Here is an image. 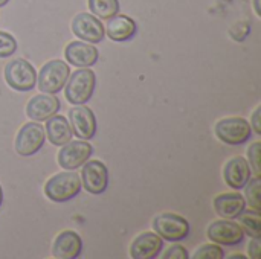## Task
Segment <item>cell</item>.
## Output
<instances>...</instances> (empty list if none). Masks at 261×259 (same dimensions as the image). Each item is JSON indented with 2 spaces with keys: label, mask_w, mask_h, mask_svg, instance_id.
Here are the masks:
<instances>
[{
  "label": "cell",
  "mask_w": 261,
  "mask_h": 259,
  "mask_svg": "<svg viewBox=\"0 0 261 259\" xmlns=\"http://www.w3.org/2000/svg\"><path fill=\"white\" fill-rule=\"evenodd\" d=\"M69 124L72 128V134H75L81 140H89L96 133V119L93 111L80 104L69 110Z\"/></svg>",
  "instance_id": "9c48e42d"
},
{
  "label": "cell",
  "mask_w": 261,
  "mask_h": 259,
  "mask_svg": "<svg viewBox=\"0 0 261 259\" xmlns=\"http://www.w3.org/2000/svg\"><path fill=\"white\" fill-rule=\"evenodd\" d=\"M72 32L78 38H81L90 44L101 43L106 35V29H104L101 20H98L95 15L87 14V12H81L73 18Z\"/></svg>",
  "instance_id": "30bf717a"
},
{
  "label": "cell",
  "mask_w": 261,
  "mask_h": 259,
  "mask_svg": "<svg viewBox=\"0 0 261 259\" xmlns=\"http://www.w3.org/2000/svg\"><path fill=\"white\" fill-rule=\"evenodd\" d=\"M89 9L92 14L102 20H109L119 12L118 0H89Z\"/></svg>",
  "instance_id": "44dd1931"
},
{
  "label": "cell",
  "mask_w": 261,
  "mask_h": 259,
  "mask_svg": "<svg viewBox=\"0 0 261 259\" xmlns=\"http://www.w3.org/2000/svg\"><path fill=\"white\" fill-rule=\"evenodd\" d=\"M153 227L162 240H167L171 243H179L190 235L188 221L184 217L171 214V212L158 215L153 220Z\"/></svg>",
  "instance_id": "5b68a950"
},
{
  "label": "cell",
  "mask_w": 261,
  "mask_h": 259,
  "mask_svg": "<svg viewBox=\"0 0 261 259\" xmlns=\"http://www.w3.org/2000/svg\"><path fill=\"white\" fill-rule=\"evenodd\" d=\"M194 259H222L225 258V252L216 246V244H205L202 246L194 255H193Z\"/></svg>",
  "instance_id": "cb8c5ba5"
},
{
  "label": "cell",
  "mask_w": 261,
  "mask_h": 259,
  "mask_svg": "<svg viewBox=\"0 0 261 259\" xmlns=\"http://www.w3.org/2000/svg\"><path fill=\"white\" fill-rule=\"evenodd\" d=\"M81 182L87 192L90 194H102L109 185V172L107 166L99 160H87L83 165Z\"/></svg>",
  "instance_id": "8fae6325"
},
{
  "label": "cell",
  "mask_w": 261,
  "mask_h": 259,
  "mask_svg": "<svg viewBox=\"0 0 261 259\" xmlns=\"http://www.w3.org/2000/svg\"><path fill=\"white\" fill-rule=\"evenodd\" d=\"M69 75H70V69L63 60L47 61L38 73L37 84H38L40 92L49 93V95L58 93L64 87Z\"/></svg>",
  "instance_id": "3957f363"
},
{
  "label": "cell",
  "mask_w": 261,
  "mask_h": 259,
  "mask_svg": "<svg viewBox=\"0 0 261 259\" xmlns=\"http://www.w3.org/2000/svg\"><path fill=\"white\" fill-rule=\"evenodd\" d=\"M254 3H255V12H257V15H260L261 11H260V3H258V0H254Z\"/></svg>",
  "instance_id": "f546056e"
},
{
  "label": "cell",
  "mask_w": 261,
  "mask_h": 259,
  "mask_svg": "<svg viewBox=\"0 0 261 259\" xmlns=\"http://www.w3.org/2000/svg\"><path fill=\"white\" fill-rule=\"evenodd\" d=\"M8 2H9V0H0V8H2V6H5Z\"/></svg>",
  "instance_id": "d6a6232c"
},
{
  "label": "cell",
  "mask_w": 261,
  "mask_h": 259,
  "mask_svg": "<svg viewBox=\"0 0 261 259\" xmlns=\"http://www.w3.org/2000/svg\"><path fill=\"white\" fill-rule=\"evenodd\" d=\"M208 238L216 244L236 246L243 241L245 232H243L242 226H239L237 223L222 218L219 221H214L208 227Z\"/></svg>",
  "instance_id": "7c38bea8"
},
{
  "label": "cell",
  "mask_w": 261,
  "mask_h": 259,
  "mask_svg": "<svg viewBox=\"0 0 261 259\" xmlns=\"http://www.w3.org/2000/svg\"><path fill=\"white\" fill-rule=\"evenodd\" d=\"M81 192V177L76 172H60L44 185L46 197L54 203H66Z\"/></svg>",
  "instance_id": "7a4b0ae2"
},
{
  "label": "cell",
  "mask_w": 261,
  "mask_h": 259,
  "mask_svg": "<svg viewBox=\"0 0 261 259\" xmlns=\"http://www.w3.org/2000/svg\"><path fill=\"white\" fill-rule=\"evenodd\" d=\"M165 259H187L188 258V253L185 250V247L182 246H173L167 250V253L164 255Z\"/></svg>",
  "instance_id": "4316f807"
},
{
  "label": "cell",
  "mask_w": 261,
  "mask_h": 259,
  "mask_svg": "<svg viewBox=\"0 0 261 259\" xmlns=\"http://www.w3.org/2000/svg\"><path fill=\"white\" fill-rule=\"evenodd\" d=\"M83 240L73 231L61 232L52 246V255L57 259H75L81 255Z\"/></svg>",
  "instance_id": "2e32d148"
},
{
  "label": "cell",
  "mask_w": 261,
  "mask_h": 259,
  "mask_svg": "<svg viewBox=\"0 0 261 259\" xmlns=\"http://www.w3.org/2000/svg\"><path fill=\"white\" fill-rule=\"evenodd\" d=\"M136 31H138V24L133 18L116 14L115 17L109 18L106 34L113 41H127L135 37Z\"/></svg>",
  "instance_id": "ffe728a7"
},
{
  "label": "cell",
  "mask_w": 261,
  "mask_h": 259,
  "mask_svg": "<svg viewBox=\"0 0 261 259\" xmlns=\"http://www.w3.org/2000/svg\"><path fill=\"white\" fill-rule=\"evenodd\" d=\"M5 79L11 89L17 92H29L35 87L37 72L29 61L23 58H17L6 64Z\"/></svg>",
  "instance_id": "277c9868"
},
{
  "label": "cell",
  "mask_w": 261,
  "mask_h": 259,
  "mask_svg": "<svg viewBox=\"0 0 261 259\" xmlns=\"http://www.w3.org/2000/svg\"><path fill=\"white\" fill-rule=\"evenodd\" d=\"M64 85H66L64 95L70 104H73V105L86 104L93 96L95 85H96V76H95L93 70H90L87 67H81L76 72H73L70 75V78H67Z\"/></svg>",
  "instance_id": "6da1fadb"
},
{
  "label": "cell",
  "mask_w": 261,
  "mask_h": 259,
  "mask_svg": "<svg viewBox=\"0 0 261 259\" xmlns=\"http://www.w3.org/2000/svg\"><path fill=\"white\" fill-rule=\"evenodd\" d=\"M44 133L47 134V139L55 147H63L69 140H72V128L69 121L64 116L54 114L46 121Z\"/></svg>",
  "instance_id": "d6986e66"
},
{
  "label": "cell",
  "mask_w": 261,
  "mask_h": 259,
  "mask_svg": "<svg viewBox=\"0 0 261 259\" xmlns=\"http://www.w3.org/2000/svg\"><path fill=\"white\" fill-rule=\"evenodd\" d=\"M3 203V191H2V186H0V206Z\"/></svg>",
  "instance_id": "4dcf8cb0"
},
{
  "label": "cell",
  "mask_w": 261,
  "mask_h": 259,
  "mask_svg": "<svg viewBox=\"0 0 261 259\" xmlns=\"http://www.w3.org/2000/svg\"><path fill=\"white\" fill-rule=\"evenodd\" d=\"M164 249V240L153 234L144 232L136 237L130 246V255L133 259H153L161 255Z\"/></svg>",
  "instance_id": "5bb4252c"
},
{
  "label": "cell",
  "mask_w": 261,
  "mask_h": 259,
  "mask_svg": "<svg viewBox=\"0 0 261 259\" xmlns=\"http://www.w3.org/2000/svg\"><path fill=\"white\" fill-rule=\"evenodd\" d=\"M246 208V202L243 195L239 192H228L220 194L214 200V211L220 218L225 220H234L237 218Z\"/></svg>",
  "instance_id": "ac0fdd59"
},
{
  "label": "cell",
  "mask_w": 261,
  "mask_h": 259,
  "mask_svg": "<svg viewBox=\"0 0 261 259\" xmlns=\"http://www.w3.org/2000/svg\"><path fill=\"white\" fill-rule=\"evenodd\" d=\"M248 250H249V256L252 259H260V241H258V238H252V241L249 243V247H248Z\"/></svg>",
  "instance_id": "83f0119b"
},
{
  "label": "cell",
  "mask_w": 261,
  "mask_h": 259,
  "mask_svg": "<svg viewBox=\"0 0 261 259\" xmlns=\"http://www.w3.org/2000/svg\"><path fill=\"white\" fill-rule=\"evenodd\" d=\"M231 258H232V259H236V258H242V259H243V258H246V256H243V255H232Z\"/></svg>",
  "instance_id": "1f68e13d"
},
{
  "label": "cell",
  "mask_w": 261,
  "mask_h": 259,
  "mask_svg": "<svg viewBox=\"0 0 261 259\" xmlns=\"http://www.w3.org/2000/svg\"><path fill=\"white\" fill-rule=\"evenodd\" d=\"M225 182L232 189H243L246 183L251 179V168L249 163L243 157H234L231 159L223 169Z\"/></svg>",
  "instance_id": "e0dca14e"
},
{
  "label": "cell",
  "mask_w": 261,
  "mask_h": 259,
  "mask_svg": "<svg viewBox=\"0 0 261 259\" xmlns=\"http://www.w3.org/2000/svg\"><path fill=\"white\" fill-rule=\"evenodd\" d=\"M93 148L89 142L83 140H69L63 145V148L58 153V165L66 171H73L80 166H83L92 156Z\"/></svg>",
  "instance_id": "ba28073f"
},
{
  "label": "cell",
  "mask_w": 261,
  "mask_h": 259,
  "mask_svg": "<svg viewBox=\"0 0 261 259\" xmlns=\"http://www.w3.org/2000/svg\"><path fill=\"white\" fill-rule=\"evenodd\" d=\"M60 107V101L55 95L41 93L31 98V101L26 105V114L35 122H44L50 116L57 114Z\"/></svg>",
  "instance_id": "4fadbf2b"
},
{
  "label": "cell",
  "mask_w": 261,
  "mask_h": 259,
  "mask_svg": "<svg viewBox=\"0 0 261 259\" xmlns=\"http://www.w3.org/2000/svg\"><path fill=\"white\" fill-rule=\"evenodd\" d=\"M17 50L15 38L8 32H0V58L11 56Z\"/></svg>",
  "instance_id": "d4e9b609"
},
{
  "label": "cell",
  "mask_w": 261,
  "mask_h": 259,
  "mask_svg": "<svg viewBox=\"0 0 261 259\" xmlns=\"http://www.w3.org/2000/svg\"><path fill=\"white\" fill-rule=\"evenodd\" d=\"M237 218H240V224L242 229H245V232L252 237V238H258L260 240V229H261V220L260 212L258 211H248V212H242Z\"/></svg>",
  "instance_id": "7402d4cb"
},
{
  "label": "cell",
  "mask_w": 261,
  "mask_h": 259,
  "mask_svg": "<svg viewBox=\"0 0 261 259\" xmlns=\"http://www.w3.org/2000/svg\"><path fill=\"white\" fill-rule=\"evenodd\" d=\"M66 60L76 67H90L98 61V49L90 43L84 41H72L64 49Z\"/></svg>",
  "instance_id": "9a60e30c"
},
{
  "label": "cell",
  "mask_w": 261,
  "mask_h": 259,
  "mask_svg": "<svg viewBox=\"0 0 261 259\" xmlns=\"http://www.w3.org/2000/svg\"><path fill=\"white\" fill-rule=\"evenodd\" d=\"M251 125L243 118H225L216 124V136L228 145H242L249 140Z\"/></svg>",
  "instance_id": "8992f818"
},
{
  "label": "cell",
  "mask_w": 261,
  "mask_h": 259,
  "mask_svg": "<svg viewBox=\"0 0 261 259\" xmlns=\"http://www.w3.org/2000/svg\"><path fill=\"white\" fill-rule=\"evenodd\" d=\"M248 154H249V163L252 166V169L255 171L257 176L261 174L260 168V157H261V143L260 142H255L249 147L248 150Z\"/></svg>",
  "instance_id": "484cf974"
},
{
  "label": "cell",
  "mask_w": 261,
  "mask_h": 259,
  "mask_svg": "<svg viewBox=\"0 0 261 259\" xmlns=\"http://www.w3.org/2000/svg\"><path fill=\"white\" fill-rule=\"evenodd\" d=\"M260 192H261V180L260 176H257L255 179H249V182L246 183V198L249 202V206L254 211L261 209L260 203Z\"/></svg>",
  "instance_id": "603a6c76"
},
{
  "label": "cell",
  "mask_w": 261,
  "mask_h": 259,
  "mask_svg": "<svg viewBox=\"0 0 261 259\" xmlns=\"http://www.w3.org/2000/svg\"><path fill=\"white\" fill-rule=\"evenodd\" d=\"M44 137H46L44 128L38 122L34 121V122L24 124L15 137L17 154H20L23 157L37 154L44 145Z\"/></svg>",
  "instance_id": "52a82bcc"
},
{
  "label": "cell",
  "mask_w": 261,
  "mask_h": 259,
  "mask_svg": "<svg viewBox=\"0 0 261 259\" xmlns=\"http://www.w3.org/2000/svg\"><path fill=\"white\" fill-rule=\"evenodd\" d=\"M260 113H261V108L258 107V108H257V110L254 111V114H252V128L255 130V133H257V134H261Z\"/></svg>",
  "instance_id": "f1b7e54d"
}]
</instances>
